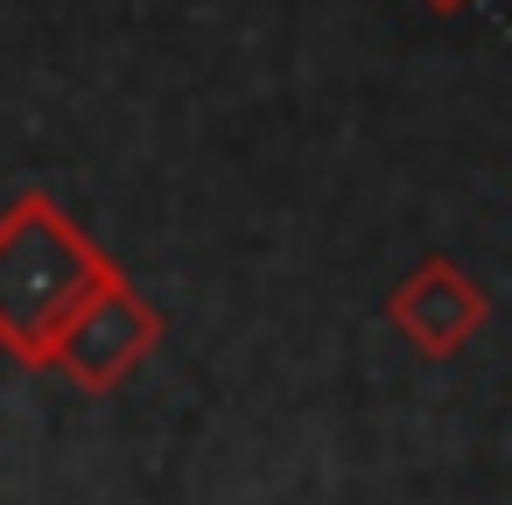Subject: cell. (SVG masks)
Instances as JSON below:
<instances>
[{
    "label": "cell",
    "mask_w": 512,
    "mask_h": 505,
    "mask_svg": "<svg viewBox=\"0 0 512 505\" xmlns=\"http://www.w3.org/2000/svg\"><path fill=\"white\" fill-rule=\"evenodd\" d=\"M113 274L120 267L50 190H22L0 211V351L15 365H50L64 323Z\"/></svg>",
    "instance_id": "obj_1"
},
{
    "label": "cell",
    "mask_w": 512,
    "mask_h": 505,
    "mask_svg": "<svg viewBox=\"0 0 512 505\" xmlns=\"http://www.w3.org/2000/svg\"><path fill=\"white\" fill-rule=\"evenodd\" d=\"M155 344H162V309H155L127 274H113V281H99L92 302L64 323V337H57V351H50V372H64L78 393H113Z\"/></svg>",
    "instance_id": "obj_2"
},
{
    "label": "cell",
    "mask_w": 512,
    "mask_h": 505,
    "mask_svg": "<svg viewBox=\"0 0 512 505\" xmlns=\"http://www.w3.org/2000/svg\"><path fill=\"white\" fill-rule=\"evenodd\" d=\"M428 8H435V15H456V8H470V0H428Z\"/></svg>",
    "instance_id": "obj_4"
},
{
    "label": "cell",
    "mask_w": 512,
    "mask_h": 505,
    "mask_svg": "<svg viewBox=\"0 0 512 505\" xmlns=\"http://www.w3.org/2000/svg\"><path fill=\"white\" fill-rule=\"evenodd\" d=\"M386 323H393V337H400L407 351H421V358H456V351L491 323V295H484V281L463 274L449 253H428V260H414V267L393 281Z\"/></svg>",
    "instance_id": "obj_3"
}]
</instances>
